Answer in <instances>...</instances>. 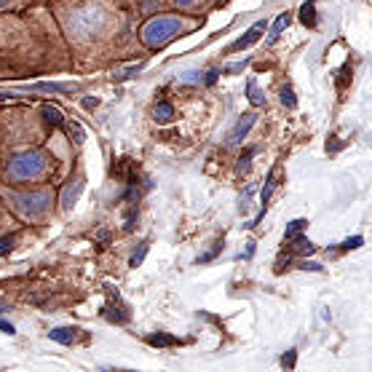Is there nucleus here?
<instances>
[{"mask_svg": "<svg viewBox=\"0 0 372 372\" xmlns=\"http://www.w3.org/2000/svg\"><path fill=\"white\" fill-rule=\"evenodd\" d=\"M73 56V70L89 73L142 51L139 19L118 0H49Z\"/></svg>", "mask_w": 372, "mask_h": 372, "instance_id": "f257e3e1", "label": "nucleus"}, {"mask_svg": "<svg viewBox=\"0 0 372 372\" xmlns=\"http://www.w3.org/2000/svg\"><path fill=\"white\" fill-rule=\"evenodd\" d=\"M0 67L9 75L73 70V56L49 0L19 11H0Z\"/></svg>", "mask_w": 372, "mask_h": 372, "instance_id": "f03ea898", "label": "nucleus"}, {"mask_svg": "<svg viewBox=\"0 0 372 372\" xmlns=\"http://www.w3.org/2000/svg\"><path fill=\"white\" fill-rule=\"evenodd\" d=\"M203 16H193V14H180V11H159L153 16L137 24V41L142 46V51H161L177 38H185L191 32L201 30Z\"/></svg>", "mask_w": 372, "mask_h": 372, "instance_id": "7ed1b4c3", "label": "nucleus"}, {"mask_svg": "<svg viewBox=\"0 0 372 372\" xmlns=\"http://www.w3.org/2000/svg\"><path fill=\"white\" fill-rule=\"evenodd\" d=\"M56 171V159L51 150L46 148H27L14 153L6 166H3V177L14 185H35V182H46L54 177Z\"/></svg>", "mask_w": 372, "mask_h": 372, "instance_id": "20e7f679", "label": "nucleus"}, {"mask_svg": "<svg viewBox=\"0 0 372 372\" xmlns=\"http://www.w3.org/2000/svg\"><path fill=\"white\" fill-rule=\"evenodd\" d=\"M11 209L24 217V220H38L43 214L51 212L54 206V191L43 188V191H30V193H9Z\"/></svg>", "mask_w": 372, "mask_h": 372, "instance_id": "39448f33", "label": "nucleus"}, {"mask_svg": "<svg viewBox=\"0 0 372 372\" xmlns=\"http://www.w3.org/2000/svg\"><path fill=\"white\" fill-rule=\"evenodd\" d=\"M225 6V0H166V9L180 11V14H193V16H203Z\"/></svg>", "mask_w": 372, "mask_h": 372, "instance_id": "423d86ee", "label": "nucleus"}, {"mask_svg": "<svg viewBox=\"0 0 372 372\" xmlns=\"http://www.w3.org/2000/svg\"><path fill=\"white\" fill-rule=\"evenodd\" d=\"M316 246L311 244L308 238L303 233L292 236V238H284V252H287L289 257H303V255H311Z\"/></svg>", "mask_w": 372, "mask_h": 372, "instance_id": "0eeeda50", "label": "nucleus"}, {"mask_svg": "<svg viewBox=\"0 0 372 372\" xmlns=\"http://www.w3.org/2000/svg\"><path fill=\"white\" fill-rule=\"evenodd\" d=\"M255 121H257V116L255 113H244V116L238 118V124H236V129L231 131V139H228V145H238L241 139L249 134V129L255 126Z\"/></svg>", "mask_w": 372, "mask_h": 372, "instance_id": "6e6552de", "label": "nucleus"}, {"mask_svg": "<svg viewBox=\"0 0 372 372\" xmlns=\"http://www.w3.org/2000/svg\"><path fill=\"white\" fill-rule=\"evenodd\" d=\"M263 30H268V21H257L255 27L246 32V35H241V38H238V41H236L233 46L228 49V51H241V49H246V46H252V43H255L257 38L263 35Z\"/></svg>", "mask_w": 372, "mask_h": 372, "instance_id": "1a4fd4ad", "label": "nucleus"}, {"mask_svg": "<svg viewBox=\"0 0 372 372\" xmlns=\"http://www.w3.org/2000/svg\"><path fill=\"white\" fill-rule=\"evenodd\" d=\"M49 338L54 343H62V346H73L78 341V327H59V330H51Z\"/></svg>", "mask_w": 372, "mask_h": 372, "instance_id": "9d476101", "label": "nucleus"}, {"mask_svg": "<svg viewBox=\"0 0 372 372\" xmlns=\"http://www.w3.org/2000/svg\"><path fill=\"white\" fill-rule=\"evenodd\" d=\"M145 343L153 346V348H171V346H180V341L171 338V335H166V332H153V335L145 338Z\"/></svg>", "mask_w": 372, "mask_h": 372, "instance_id": "9b49d317", "label": "nucleus"}, {"mask_svg": "<svg viewBox=\"0 0 372 372\" xmlns=\"http://www.w3.org/2000/svg\"><path fill=\"white\" fill-rule=\"evenodd\" d=\"M43 121H46L49 126H62L64 124L62 110H59V107H54V105H43Z\"/></svg>", "mask_w": 372, "mask_h": 372, "instance_id": "f8f14e48", "label": "nucleus"}, {"mask_svg": "<svg viewBox=\"0 0 372 372\" xmlns=\"http://www.w3.org/2000/svg\"><path fill=\"white\" fill-rule=\"evenodd\" d=\"M153 118L159 121V124H169L171 118H174V107L169 102H159V105L153 107Z\"/></svg>", "mask_w": 372, "mask_h": 372, "instance_id": "ddd939ff", "label": "nucleus"}, {"mask_svg": "<svg viewBox=\"0 0 372 372\" xmlns=\"http://www.w3.org/2000/svg\"><path fill=\"white\" fill-rule=\"evenodd\" d=\"M107 319L110 321H116V324H126L129 321V311H126V306H110V311H107Z\"/></svg>", "mask_w": 372, "mask_h": 372, "instance_id": "4468645a", "label": "nucleus"}, {"mask_svg": "<svg viewBox=\"0 0 372 372\" xmlns=\"http://www.w3.org/2000/svg\"><path fill=\"white\" fill-rule=\"evenodd\" d=\"M300 21H303L306 27H313V24H316V6H313V3H306V6L300 9Z\"/></svg>", "mask_w": 372, "mask_h": 372, "instance_id": "2eb2a0df", "label": "nucleus"}, {"mask_svg": "<svg viewBox=\"0 0 372 372\" xmlns=\"http://www.w3.org/2000/svg\"><path fill=\"white\" fill-rule=\"evenodd\" d=\"M287 24H289V14H281L276 21H273V27H271V38H268V43H273L281 35V32L287 30Z\"/></svg>", "mask_w": 372, "mask_h": 372, "instance_id": "dca6fc26", "label": "nucleus"}, {"mask_svg": "<svg viewBox=\"0 0 372 372\" xmlns=\"http://www.w3.org/2000/svg\"><path fill=\"white\" fill-rule=\"evenodd\" d=\"M257 153V148L255 145H249V148H244V153L238 156V164H236V169L238 171H246L249 169V164H252V156Z\"/></svg>", "mask_w": 372, "mask_h": 372, "instance_id": "f3484780", "label": "nucleus"}, {"mask_svg": "<svg viewBox=\"0 0 372 372\" xmlns=\"http://www.w3.org/2000/svg\"><path fill=\"white\" fill-rule=\"evenodd\" d=\"M273 185H276V171H268L266 188H263V193H260V201H263V209L268 206V198H271V193H273Z\"/></svg>", "mask_w": 372, "mask_h": 372, "instance_id": "a211bd4d", "label": "nucleus"}, {"mask_svg": "<svg viewBox=\"0 0 372 372\" xmlns=\"http://www.w3.org/2000/svg\"><path fill=\"white\" fill-rule=\"evenodd\" d=\"M30 3H38V0H0V11H19L27 9Z\"/></svg>", "mask_w": 372, "mask_h": 372, "instance_id": "6ab92c4d", "label": "nucleus"}, {"mask_svg": "<svg viewBox=\"0 0 372 372\" xmlns=\"http://www.w3.org/2000/svg\"><path fill=\"white\" fill-rule=\"evenodd\" d=\"M306 225H308V220H292V223L287 225V231H284V238H292V236L303 233Z\"/></svg>", "mask_w": 372, "mask_h": 372, "instance_id": "aec40b11", "label": "nucleus"}, {"mask_svg": "<svg viewBox=\"0 0 372 372\" xmlns=\"http://www.w3.org/2000/svg\"><path fill=\"white\" fill-rule=\"evenodd\" d=\"M246 89H249V102H252V105H257V107L266 105V96H260V91H257L255 81H249V86H246Z\"/></svg>", "mask_w": 372, "mask_h": 372, "instance_id": "412c9836", "label": "nucleus"}, {"mask_svg": "<svg viewBox=\"0 0 372 372\" xmlns=\"http://www.w3.org/2000/svg\"><path fill=\"white\" fill-rule=\"evenodd\" d=\"M220 252H223V238H220V241L214 244L212 252H206V255H201V257H198V260H196V263H198V266H203V263H209V260H214V257L220 255Z\"/></svg>", "mask_w": 372, "mask_h": 372, "instance_id": "4be33fe9", "label": "nucleus"}, {"mask_svg": "<svg viewBox=\"0 0 372 372\" xmlns=\"http://www.w3.org/2000/svg\"><path fill=\"white\" fill-rule=\"evenodd\" d=\"M14 244H16V236L14 233L3 236V238H0V255H9L11 249H14Z\"/></svg>", "mask_w": 372, "mask_h": 372, "instance_id": "5701e85b", "label": "nucleus"}, {"mask_svg": "<svg viewBox=\"0 0 372 372\" xmlns=\"http://www.w3.org/2000/svg\"><path fill=\"white\" fill-rule=\"evenodd\" d=\"M362 236H353V238H346V241H343L341 244V252H348V249H359V246H362Z\"/></svg>", "mask_w": 372, "mask_h": 372, "instance_id": "b1692460", "label": "nucleus"}, {"mask_svg": "<svg viewBox=\"0 0 372 372\" xmlns=\"http://www.w3.org/2000/svg\"><path fill=\"white\" fill-rule=\"evenodd\" d=\"M145 255H148V244H145V241H142V244H139V249H137V252H134V255H131V266L137 268L139 263H142V260H145Z\"/></svg>", "mask_w": 372, "mask_h": 372, "instance_id": "393cba45", "label": "nucleus"}, {"mask_svg": "<svg viewBox=\"0 0 372 372\" xmlns=\"http://www.w3.org/2000/svg\"><path fill=\"white\" fill-rule=\"evenodd\" d=\"M281 102H284L287 107H295V94H292L289 86H281Z\"/></svg>", "mask_w": 372, "mask_h": 372, "instance_id": "a878e982", "label": "nucleus"}, {"mask_svg": "<svg viewBox=\"0 0 372 372\" xmlns=\"http://www.w3.org/2000/svg\"><path fill=\"white\" fill-rule=\"evenodd\" d=\"M70 134H75L78 142H84V129L78 126V124H70Z\"/></svg>", "mask_w": 372, "mask_h": 372, "instance_id": "bb28decb", "label": "nucleus"}, {"mask_svg": "<svg viewBox=\"0 0 372 372\" xmlns=\"http://www.w3.org/2000/svg\"><path fill=\"white\" fill-rule=\"evenodd\" d=\"M281 364H284V367H295V351L284 353V356H281Z\"/></svg>", "mask_w": 372, "mask_h": 372, "instance_id": "cd10ccee", "label": "nucleus"}, {"mask_svg": "<svg viewBox=\"0 0 372 372\" xmlns=\"http://www.w3.org/2000/svg\"><path fill=\"white\" fill-rule=\"evenodd\" d=\"M0 332H6V335H14V324H11V321H6V319H0Z\"/></svg>", "mask_w": 372, "mask_h": 372, "instance_id": "c85d7f7f", "label": "nucleus"}, {"mask_svg": "<svg viewBox=\"0 0 372 372\" xmlns=\"http://www.w3.org/2000/svg\"><path fill=\"white\" fill-rule=\"evenodd\" d=\"M300 268H303V271H308V268H311V271H321L319 263H308V260H303V263H300Z\"/></svg>", "mask_w": 372, "mask_h": 372, "instance_id": "c756f323", "label": "nucleus"}, {"mask_svg": "<svg viewBox=\"0 0 372 372\" xmlns=\"http://www.w3.org/2000/svg\"><path fill=\"white\" fill-rule=\"evenodd\" d=\"M252 252H255V241H249V246H246V255H244V257H252Z\"/></svg>", "mask_w": 372, "mask_h": 372, "instance_id": "7c9ffc66", "label": "nucleus"}, {"mask_svg": "<svg viewBox=\"0 0 372 372\" xmlns=\"http://www.w3.org/2000/svg\"><path fill=\"white\" fill-rule=\"evenodd\" d=\"M84 107H89V110H91V107H96V99H86Z\"/></svg>", "mask_w": 372, "mask_h": 372, "instance_id": "2f4dec72", "label": "nucleus"}, {"mask_svg": "<svg viewBox=\"0 0 372 372\" xmlns=\"http://www.w3.org/2000/svg\"><path fill=\"white\" fill-rule=\"evenodd\" d=\"M9 308V303H6V300H0V311H6Z\"/></svg>", "mask_w": 372, "mask_h": 372, "instance_id": "473e14b6", "label": "nucleus"}, {"mask_svg": "<svg viewBox=\"0 0 372 372\" xmlns=\"http://www.w3.org/2000/svg\"><path fill=\"white\" fill-rule=\"evenodd\" d=\"M225 3H228V0H225Z\"/></svg>", "mask_w": 372, "mask_h": 372, "instance_id": "72a5a7b5", "label": "nucleus"}]
</instances>
